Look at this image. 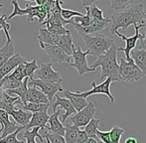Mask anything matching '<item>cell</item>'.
I'll return each instance as SVG.
<instances>
[{
    "label": "cell",
    "instance_id": "681fc988",
    "mask_svg": "<svg viewBox=\"0 0 146 143\" xmlns=\"http://www.w3.org/2000/svg\"><path fill=\"white\" fill-rule=\"evenodd\" d=\"M1 30H2V28H1V26H0V31H1Z\"/></svg>",
    "mask_w": 146,
    "mask_h": 143
},
{
    "label": "cell",
    "instance_id": "8992f818",
    "mask_svg": "<svg viewBox=\"0 0 146 143\" xmlns=\"http://www.w3.org/2000/svg\"><path fill=\"white\" fill-rule=\"evenodd\" d=\"M28 85H29V87H35L36 89H38L39 91H42L47 97L49 101H52L53 97L57 95V93H59V91H64L63 87H62V85H60V83H51V81L37 79H34V77H33V79H29Z\"/></svg>",
    "mask_w": 146,
    "mask_h": 143
},
{
    "label": "cell",
    "instance_id": "e575fe53",
    "mask_svg": "<svg viewBox=\"0 0 146 143\" xmlns=\"http://www.w3.org/2000/svg\"><path fill=\"white\" fill-rule=\"evenodd\" d=\"M23 129H25V127H24V126H20L15 132L5 136L4 138H1V139H0V143H25L24 141H21V140L17 139L18 133H19L20 131H22Z\"/></svg>",
    "mask_w": 146,
    "mask_h": 143
},
{
    "label": "cell",
    "instance_id": "484cf974",
    "mask_svg": "<svg viewBox=\"0 0 146 143\" xmlns=\"http://www.w3.org/2000/svg\"><path fill=\"white\" fill-rule=\"evenodd\" d=\"M28 81H29V77H25L19 87H17V89H11V91H5V93H7V95H9L10 97H11V95L18 97L20 99V101H21L22 105H25V97H26V93H27V91H28Z\"/></svg>",
    "mask_w": 146,
    "mask_h": 143
},
{
    "label": "cell",
    "instance_id": "8d00e7d4",
    "mask_svg": "<svg viewBox=\"0 0 146 143\" xmlns=\"http://www.w3.org/2000/svg\"><path fill=\"white\" fill-rule=\"evenodd\" d=\"M23 67H24V64H21L17 67L16 69H14L9 75H7L6 77H9V79H15V81H22L25 77L23 75Z\"/></svg>",
    "mask_w": 146,
    "mask_h": 143
},
{
    "label": "cell",
    "instance_id": "5b68a950",
    "mask_svg": "<svg viewBox=\"0 0 146 143\" xmlns=\"http://www.w3.org/2000/svg\"><path fill=\"white\" fill-rule=\"evenodd\" d=\"M110 24V17H104L102 20H94L92 19L90 24L88 27H82L81 25L72 22V25L75 27L77 32L81 37L85 35H96V34H102V32L106 29Z\"/></svg>",
    "mask_w": 146,
    "mask_h": 143
},
{
    "label": "cell",
    "instance_id": "4dcf8cb0",
    "mask_svg": "<svg viewBox=\"0 0 146 143\" xmlns=\"http://www.w3.org/2000/svg\"><path fill=\"white\" fill-rule=\"evenodd\" d=\"M39 68V65L37 63V60H32L30 62H26L24 64L23 67V75L24 77H29V79H33V75L35 73V72L37 71V69Z\"/></svg>",
    "mask_w": 146,
    "mask_h": 143
},
{
    "label": "cell",
    "instance_id": "ab89813d",
    "mask_svg": "<svg viewBox=\"0 0 146 143\" xmlns=\"http://www.w3.org/2000/svg\"><path fill=\"white\" fill-rule=\"evenodd\" d=\"M6 20H7V16L6 15L0 16V26H1V28H2V30H3L7 40H11V37L9 35V30H10V28H11V25H10Z\"/></svg>",
    "mask_w": 146,
    "mask_h": 143
},
{
    "label": "cell",
    "instance_id": "5bb4252c",
    "mask_svg": "<svg viewBox=\"0 0 146 143\" xmlns=\"http://www.w3.org/2000/svg\"><path fill=\"white\" fill-rule=\"evenodd\" d=\"M19 127L13 119H10L7 112L0 109V139L15 132Z\"/></svg>",
    "mask_w": 146,
    "mask_h": 143
},
{
    "label": "cell",
    "instance_id": "277c9868",
    "mask_svg": "<svg viewBox=\"0 0 146 143\" xmlns=\"http://www.w3.org/2000/svg\"><path fill=\"white\" fill-rule=\"evenodd\" d=\"M119 75L122 81L127 83H134L144 77V73H142L136 65L131 62L125 61L124 58L120 59V64H119Z\"/></svg>",
    "mask_w": 146,
    "mask_h": 143
},
{
    "label": "cell",
    "instance_id": "7c38bea8",
    "mask_svg": "<svg viewBox=\"0 0 146 143\" xmlns=\"http://www.w3.org/2000/svg\"><path fill=\"white\" fill-rule=\"evenodd\" d=\"M12 5H13V12L10 14L9 16H7V19H12V18L16 17V16H23V15H27L28 18L27 20L29 22H33L34 21V18L37 17L38 18L39 13H40V9L41 6L38 5H29V3H27V7L25 9L21 8L19 6V3H18L16 0H13L11 1Z\"/></svg>",
    "mask_w": 146,
    "mask_h": 143
},
{
    "label": "cell",
    "instance_id": "9c48e42d",
    "mask_svg": "<svg viewBox=\"0 0 146 143\" xmlns=\"http://www.w3.org/2000/svg\"><path fill=\"white\" fill-rule=\"evenodd\" d=\"M133 26H134V28H135V34L131 37H126L125 35H123V34L119 33L118 31L115 33V35L120 37L123 41H125V47L124 48L118 47V51L124 52V54H125L124 59H125V61H127V62H131V61H132L130 58V52L136 47L137 42H138L139 40H141V39H143V37H144L143 34H141L140 32H139V29L142 28L141 26H138V25H133Z\"/></svg>",
    "mask_w": 146,
    "mask_h": 143
},
{
    "label": "cell",
    "instance_id": "603a6c76",
    "mask_svg": "<svg viewBox=\"0 0 146 143\" xmlns=\"http://www.w3.org/2000/svg\"><path fill=\"white\" fill-rule=\"evenodd\" d=\"M63 93L65 95V99H67L71 103V105H73V107L75 108L77 112L81 111L83 108H85L88 105V103L87 99L79 97L76 93H72L70 91H64Z\"/></svg>",
    "mask_w": 146,
    "mask_h": 143
},
{
    "label": "cell",
    "instance_id": "ac0fdd59",
    "mask_svg": "<svg viewBox=\"0 0 146 143\" xmlns=\"http://www.w3.org/2000/svg\"><path fill=\"white\" fill-rule=\"evenodd\" d=\"M21 103L18 97H10L4 91L0 89V109L6 111L8 114L15 109V105Z\"/></svg>",
    "mask_w": 146,
    "mask_h": 143
},
{
    "label": "cell",
    "instance_id": "4316f807",
    "mask_svg": "<svg viewBox=\"0 0 146 143\" xmlns=\"http://www.w3.org/2000/svg\"><path fill=\"white\" fill-rule=\"evenodd\" d=\"M79 127H76L75 125H70L66 124L65 125V138L66 143H76L78 138V133H79Z\"/></svg>",
    "mask_w": 146,
    "mask_h": 143
},
{
    "label": "cell",
    "instance_id": "7402d4cb",
    "mask_svg": "<svg viewBox=\"0 0 146 143\" xmlns=\"http://www.w3.org/2000/svg\"><path fill=\"white\" fill-rule=\"evenodd\" d=\"M55 45L58 46L59 48H61L68 56L71 57L72 53H73V49L75 48L73 37H72V33L66 34V35H62V36H58L56 39V42H55Z\"/></svg>",
    "mask_w": 146,
    "mask_h": 143
},
{
    "label": "cell",
    "instance_id": "e0dca14e",
    "mask_svg": "<svg viewBox=\"0 0 146 143\" xmlns=\"http://www.w3.org/2000/svg\"><path fill=\"white\" fill-rule=\"evenodd\" d=\"M55 97H56V101L52 105L53 111L54 112L56 111L57 107H61L62 109L65 110V114L62 116V121H61L62 123H63V122H66V120H67V118L69 117V116L74 115L75 113H77V111H76V109L73 107V105H71V103H70L67 99L61 97L59 95H56Z\"/></svg>",
    "mask_w": 146,
    "mask_h": 143
},
{
    "label": "cell",
    "instance_id": "f907efd6",
    "mask_svg": "<svg viewBox=\"0 0 146 143\" xmlns=\"http://www.w3.org/2000/svg\"><path fill=\"white\" fill-rule=\"evenodd\" d=\"M144 13H145V14H146V12H144Z\"/></svg>",
    "mask_w": 146,
    "mask_h": 143
},
{
    "label": "cell",
    "instance_id": "f6af8a7d",
    "mask_svg": "<svg viewBox=\"0 0 146 143\" xmlns=\"http://www.w3.org/2000/svg\"><path fill=\"white\" fill-rule=\"evenodd\" d=\"M124 143H137V140H136V138H134V137H128V138H126Z\"/></svg>",
    "mask_w": 146,
    "mask_h": 143
},
{
    "label": "cell",
    "instance_id": "7dc6e473",
    "mask_svg": "<svg viewBox=\"0 0 146 143\" xmlns=\"http://www.w3.org/2000/svg\"><path fill=\"white\" fill-rule=\"evenodd\" d=\"M45 140H46V143H51L50 141H49V140H48V139H45Z\"/></svg>",
    "mask_w": 146,
    "mask_h": 143
},
{
    "label": "cell",
    "instance_id": "ee69618b",
    "mask_svg": "<svg viewBox=\"0 0 146 143\" xmlns=\"http://www.w3.org/2000/svg\"><path fill=\"white\" fill-rule=\"evenodd\" d=\"M144 18H145V21H146V14L145 13H144ZM145 28H146V23H145ZM137 47L140 49H143V50H146V31H145V35L143 37V39L139 40V45Z\"/></svg>",
    "mask_w": 146,
    "mask_h": 143
},
{
    "label": "cell",
    "instance_id": "44dd1931",
    "mask_svg": "<svg viewBox=\"0 0 146 143\" xmlns=\"http://www.w3.org/2000/svg\"><path fill=\"white\" fill-rule=\"evenodd\" d=\"M130 58L139 70L146 75V50L135 47L130 52Z\"/></svg>",
    "mask_w": 146,
    "mask_h": 143
},
{
    "label": "cell",
    "instance_id": "d6986e66",
    "mask_svg": "<svg viewBox=\"0 0 146 143\" xmlns=\"http://www.w3.org/2000/svg\"><path fill=\"white\" fill-rule=\"evenodd\" d=\"M49 120V114L47 112H35L32 114L28 125L25 129H32L34 127H39L40 129L44 130L47 126Z\"/></svg>",
    "mask_w": 146,
    "mask_h": 143
},
{
    "label": "cell",
    "instance_id": "9a60e30c",
    "mask_svg": "<svg viewBox=\"0 0 146 143\" xmlns=\"http://www.w3.org/2000/svg\"><path fill=\"white\" fill-rule=\"evenodd\" d=\"M27 62L24 57H22L19 53H15L7 62H5L1 67H0V81L3 77H5L7 75H9L14 69L17 68L19 65L25 64Z\"/></svg>",
    "mask_w": 146,
    "mask_h": 143
},
{
    "label": "cell",
    "instance_id": "7a4b0ae2",
    "mask_svg": "<svg viewBox=\"0 0 146 143\" xmlns=\"http://www.w3.org/2000/svg\"><path fill=\"white\" fill-rule=\"evenodd\" d=\"M117 52L118 47L114 43L110 50L106 54L102 55L98 58V60L90 67L92 70H96L98 67L102 68V73H100V79H104L106 77H112L113 81H122L119 75V64L117 63Z\"/></svg>",
    "mask_w": 146,
    "mask_h": 143
},
{
    "label": "cell",
    "instance_id": "3957f363",
    "mask_svg": "<svg viewBox=\"0 0 146 143\" xmlns=\"http://www.w3.org/2000/svg\"><path fill=\"white\" fill-rule=\"evenodd\" d=\"M82 38L87 47V51L90 55L100 57L106 54L110 48L114 44L112 39L108 38L104 34H96V35H85Z\"/></svg>",
    "mask_w": 146,
    "mask_h": 143
},
{
    "label": "cell",
    "instance_id": "4fadbf2b",
    "mask_svg": "<svg viewBox=\"0 0 146 143\" xmlns=\"http://www.w3.org/2000/svg\"><path fill=\"white\" fill-rule=\"evenodd\" d=\"M40 47L47 53L52 64H62V63H71V57L68 56L61 48L56 45L40 44Z\"/></svg>",
    "mask_w": 146,
    "mask_h": 143
},
{
    "label": "cell",
    "instance_id": "74e56055",
    "mask_svg": "<svg viewBox=\"0 0 146 143\" xmlns=\"http://www.w3.org/2000/svg\"><path fill=\"white\" fill-rule=\"evenodd\" d=\"M84 14L81 12L75 11V10H71V9H65V8H62L61 10V16L64 20L66 21H70L72 20V18L74 17H81Z\"/></svg>",
    "mask_w": 146,
    "mask_h": 143
},
{
    "label": "cell",
    "instance_id": "d6a6232c",
    "mask_svg": "<svg viewBox=\"0 0 146 143\" xmlns=\"http://www.w3.org/2000/svg\"><path fill=\"white\" fill-rule=\"evenodd\" d=\"M85 9H86V11H87L86 15L84 14L81 17H74V19H73V22L81 25L82 27H88L90 24V21H92V18H90V10H88V6H85Z\"/></svg>",
    "mask_w": 146,
    "mask_h": 143
},
{
    "label": "cell",
    "instance_id": "6da1fadb",
    "mask_svg": "<svg viewBox=\"0 0 146 143\" xmlns=\"http://www.w3.org/2000/svg\"><path fill=\"white\" fill-rule=\"evenodd\" d=\"M110 33L111 35L117 32L119 28L127 29L130 25H138L145 27L144 11H143V4L138 3L128 7L124 11L116 12L110 16Z\"/></svg>",
    "mask_w": 146,
    "mask_h": 143
},
{
    "label": "cell",
    "instance_id": "2e32d148",
    "mask_svg": "<svg viewBox=\"0 0 146 143\" xmlns=\"http://www.w3.org/2000/svg\"><path fill=\"white\" fill-rule=\"evenodd\" d=\"M62 109H57L53 114L49 115V120L47 123V131L53 134H58V135L64 136L65 135V126L63 125L59 119V115L61 114Z\"/></svg>",
    "mask_w": 146,
    "mask_h": 143
},
{
    "label": "cell",
    "instance_id": "b9f144b4",
    "mask_svg": "<svg viewBox=\"0 0 146 143\" xmlns=\"http://www.w3.org/2000/svg\"><path fill=\"white\" fill-rule=\"evenodd\" d=\"M96 136H98V138H100L104 143H111L110 131H102V130L98 129V131H96Z\"/></svg>",
    "mask_w": 146,
    "mask_h": 143
},
{
    "label": "cell",
    "instance_id": "c3c4849f",
    "mask_svg": "<svg viewBox=\"0 0 146 143\" xmlns=\"http://www.w3.org/2000/svg\"><path fill=\"white\" fill-rule=\"evenodd\" d=\"M0 7H3V4H1V3H0Z\"/></svg>",
    "mask_w": 146,
    "mask_h": 143
},
{
    "label": "cell",
    "instance_id": "60d3db41",
    "mask_svg": "<svg viewBox=\"0 0 146 143\" xmlns=\"http://www.w3.org/2000/svg\"><path fill=\"white\" fill-rule=\"evenodd\" d=\"M51 34L55 36H62V35H66V34L71 33V31L68 29H66L64 26H59V27H47L46 28Z\"/></svg>",
    "mask_w": 146,
    "mask_h": 143
},
{
    "label": "cell",
    "instance_id": "f546056e",
    "mask_svg": "<svg viewBox=\"0 0 146 143\" xmlns=\"http://www.w3.org/2000/svg\"><path fill=\"white\" fill-rule=\"evenodd\" d=\"M50 103H25L23 105V108L26 111H29L31 113L35 112H47Z\"/></svg>",
    "mask_w": 146,
    "mask_h": 143
},
{
    "label": "cell",
    "instance_id": "d590c367",
    "mask_svg": "<svg viewBox=\"0 0 146 143\" xmlns=\"http://www.w3.org/2000/svg\"><path fill=\"white\" fill-rule=\"evenodd\" d=\"M88 10H90V15L92 19L94 20H102L104 18V11L100 8H98L94 3H92V5L88 6Z\"/></svg>",
    "mask_w": 146,
    "mask_h": 143
},
{
    "label": "cell",
    "instance_id": "52a82bcc",
    "mask_svg": "<svg viewBox=\"0 0 146 143\" xmlns=\"http://www.w3.org/2000/svg\"><path fill=\"white\" fill-rule=\"evenodd\" d=\"M90 55V53L88 51L84 52L81 49V47H77V48L73 49V53H72V57H73L74 62L70 64V66L75 68L78 71L79 75H84L85 73H92L94 72L96 70H92L88 67V60H87V56Z\"/></svg>",
    "mask_w": 146,
    "mask_h": 143
},
{
    "label": "cell",
    "instance_id": "83f0119b",
    "mask_svg": "<svg viewBox=\"0 0 146 143\" xmlns=\"http://www.w3.org/2000/svg\"><path fill=\"white\" fill-rule=\"evenodd\" d=\"M102 119H94L92 118L90 122L85 126V132L88 134V138H94V139L98 140V136H96V131L98 129V124L100 123Z\"/></svg>",
    "mask_w": 146,
    "mask_h": 143
},
{
    "label": "cell",
    "instance_id": "1f68e13d",
    "mask_svg": "<svg viewBox=\"0 0 146 143\" xmlns=\"http://www.w3.org/2000/svg\"><path fill=\"white\" fill-rule=\"evenodd\" d=\"M110 4H111V8L113 10L117 12H121L127 9L129 5H132L133 0H111Z\"/></svg>",
    "mask_w": 146,
    "mask_h": 143
},
{
    "label": "cell",
    "instance_id": "f1b7e54d",
    "mask_svg": "<svg viewBox=\"0 0 146 143\" xmlns=\"http://www.w3.org/2000/svg\"><path fill=\"white\" fill-rule=\"evenodd\" d=\"M39 130H40L39 127H34V128H32V129H25V131H24V133H23L24 139H26L25 143H37L35 141V138L36 137H38L39 139L41 140V142L44 141L42 135L39 134Z\"/></svg>",
    "mask_w": 146,
    "mask_h": 143
},
{
    "label": "cell",
    "instance_id": "ffe728a7",
    "mask_svg": "<svg viewBox=\"0 0 146 143\" xmlns=\"http://www.w3.org/2000/svg\"><path fill=\"white\" fill-rule=\"evenodd\" d=\"M49 103L47 97L35 87H28L25 103Z\"/></svg>",
    "mask_w": 146,
    "mask_h": 143
},
{
    "label": "cell",
    "instance_id": "836d02e7",
    "mask_svg": "<svg viewBox=\"0 0 146 143\" xmlns=\"http://www.w3.org/2000/svg\"><path fill=\"white\" fill-rule=\"evenodd\" d=\"M124 133V129L121 127H119L118 125H114L111 128V130H110V140L111 143H119L121 139V136Z\"/></svg>",
    "mask_w": 146,
    "mask_h": 143
},
{
    "label": "cell",
    "instance_id": "7bdbcfd3",
    "mask_svg": "<svg viewBox=\"0 0 146 143\" xmlns=\"http://www.w3.org/2000/svg\"><path fill=\"white\" fill-rule=\"evenodd\" d=\"M88 140V134L85 132V130H79V133H78V138L77 142L76 143H87Z\"/></svg>",
    "mask_w": 146,
    "mask_h": 143
},
{
    "label": "cell",
    "instance_id": "cb8c5ba5",
    "mask_svg": "<svg viewBox=\"0 0 146 143\" xmlns=\"http://www.w3.org/2000/svg\"><path fill=\"white\" fill-rule=\"evenodd\" d=\"M32 114L33 113H31L29 111H26V110L24 111V110H22V109H16L15 108L13 111L10 112L9 116H11L14 121L19 126H24V127H26V126L28 125V123H29L31 117H32Z\"/></svg>",
    "mask_w": 146,
    "mask_h": 143
},
{
    "label": "cell",
    "instance_id": "d4e9b609",
    "mask_svg": "<svg viewBox=\"0 0 146 143\" xmlns=\"http://www.w3.org/2000/svg\"><path fill=\"white\" fill-rule=\"evenodd\" d=\"M15 54V47L13 40H7L6 43L0 48V67L7 62L13 55Z\"/></svg>",
    "mask_w": 146,
    "mask_h": 143
},
{
    "label": "cell",
    "instance_id": "ba28073f",
    "mask_svg": "<svg viewBox=\"0 0 146 143\" xmlns=\"http://www.w3.org/2000/svg\"><path fill=\"white\" fill-rule=\"evenodd\" d=\"M113 81V79H112V77H106V79H104V81H102L100 85H96L94 81H92V83H90V85H92V89H90V91H85V93H81V91H77V95H79V97H83V99H87L88 97H90V95H100V93H102V95H106V97H108V99H110V101H111L112 103L115 101V99L113 97V95H111V93H110V83Z\"/></svg>",
    "mask_w": 146,
    "mask_h": 143
},
{
    "label": "cell",
    "instance_id": "8fae6325",
    "mask_svg": "<svg viewBox=\"0 0 146 143\" xmlns=\"http://www.w3.org/2000/svg\"><path fill=\"white\" fill-rule=\"evenodd\" d=\"M96 105L92 103H88V105L81 111L75 113L71 117V122L76 127H85L86 125L94 118L96 114Z\"/></svg>",
    "mask_w": 146,
    "mask_h": 143
},
{
    "label": "cell",
    "instance_id": "f35d334b",
    "mask_svg": "<svg viewBox=\"0 0 146 143\" xmlns=\"http://www.w3.org/2000/svg\"><path fill=\"white\" fill-rule=\"evenodd\" d=\"M43 139H48L51 143H66L64 136L58 135V134L50 133L49 131H45L42 135Z\"/></svg>",
    "mask_w": 146,
    "mask_h": 143
},
{
    "label": "cell",
    "instance_id": "30bf717a",
    "mask_svg": "<svg viewBox=\"0 0 146 143\" xmlns=\"http://www.w3.org/2000/svg\"><path fill=\"white\" fill-rule=\"evenodd\" d=\"M35 77L37 79H42V81H51L54 83H60L63 81L62 75L59 72L55 71L53 69V64H41L37 71L35 72Z\"/></svg>",
    "mask_w": 146,
    "mask_h": 143
},
{
    "label": "cell",
    "instance_id": "bcb514c9",
    "mask_svg": "<svg viewBox=\"0 0 146 143\" xmlns=\"http://www.w3.org/2000/svg\"><path fill=\"white\" fill-rule=\"evenodd\" d=\"M87 143H98V140H96V139H94V138H88Z\"/></svg>",
    "mask_w": 146,
    "mask_h": 143
}]
</instances>
